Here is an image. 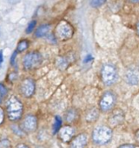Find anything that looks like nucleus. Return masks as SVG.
I'll use <instances>...</instances> for the list:
<instances>
[{
  "label": "nucleus",
  "mask_w": 139,
  "mask_h": 148,
  "mask_svg": "<svg viewBox=\"0 0 139 148\" xmlns=\"http://www.w3.org/2000/svg\"><path fill=\"white\" fill-rule=\"evenodd\" d=\"M6 112L11 121H17L23 114V105L16 97H12L6 103Z\"/></svg>",
  "instance_id": "1"
},
{
  "label": "nucleus",
  "mask_w": 139,
  "mask_h": 148,
  "mask_svg": "<svg viewBox=\"0 0 139 148\" xmlns=\"http://www.w3.org/2000/svg\"><path fill=\"white\" fill-rule=\"evenodd\" d=\"M92 141L97 145H105L112 138V130L106 125H99L92 132Z\"/></svg>",
  "instance_id": "2"
},
{
  "label": "nucleus",
  "mask_w": 139,
  "mask_h": 148,
  "mask_svg": "<svg viewBox=\"0 0 139 148\" xmlns=\"http://www.w3.org/2000/svg\"><path fill=\"white\" fill-rule=\"evenodd\" d=\"M42 61H43V58L39 52L31 51L25 55V57L23 59V64L26 70H32L39 66Z\"/></svg>",
  "instance_id": "3"
},
{
  "label": "nucleus",
  "mask_w": 139,
  "mask_h": 148,
  "mask_svg": "<svg viewBox=\"0 0 139 148\" xmlns=\"http://www.w3.org/2000/svg\"><path fill=\"white\" fill-rule=\"evenodd\" d=\"M102 79L106 86L113 85L117 79V73L116 68L111 64H104L102 69Z\"/></svg>",
  "instance_id": "4"
},
{
  "label": "nucleus",
  "mask_w": 139,
  "mask_h": 148,
  "mask_svg": "<svg viewBox=\"0 0 139 148\" xmlns=\"http://www.w3.org/2000/svg\"><path fill=\"white\" fill-rule=\"evenodd\" d=\"M56 34L61 40H68L73 35V28L68 22L62 21L57 26Z\"/></svg>",
  "instance_id": "5"
},
{
  "label": "nucleus",
  "mask_w": 139,
  "mask_h": 148,
  "mask_svg": "<svg viewBox=\"0 0 139 148\" xmlns=\"http://www.w3.org/2000/svg\"><path fill=\"white\" fill-rule=\"evenodd\" d=\"M115 103H116V96L111 92H107L103 95L100 100L99 103L100 109L103 112H109L113 108Z\"/></svg>",
  "instance_id": "6"
},
{
  "label": "nucleus",
  "mask_w": 139,
  "mask_h": 148,
  "mask_svg": "<svg viewBox=\"0 0 139 148\" xmlns=\"http://www.w3.org/2000/svg\"><path fill=\"white\" fill-rule=\"evenodd\" d=\"M37 128V119L33 115H27L21 123V129L24 132H33Z\"/></svg>",
  "instance_id": "7"
},
{
  "label": "nucleus",
  "mask_w": 139,
  "mask_h": 148,
  "mask_svg": "<svg viewBox=\"0 0 139 148\" xmlns=\"http://www.w3.org/2000/svg\"><path fill=\"white\" fill-rule=\"evenodd\" d=\"M125 79L129 85L135 86L139 83V67L131 66L125 73Z\"/></svg>",
  "instance_id": "8"
},
{
  "label": "nucleus",
  "mask_w": 139,
  "mask_h": 148,
  "mask_svg": "<svg viewBox=\"0 0 139 148\" xmlns=\"http://www.w3.org/2000/svg\"><path fill=\"white\" fill-rule=\"evenodd\" d=\"M74 135H75V129L71 125L63 126L58 130V136L60 139L64 143H68L71 141L73 138Z\"/></svg>",
  "instance_id": "9"
},
{
  "label": "nucleus",
  "mask_w": 139,
  "mask_h": 148,
  "mask_svg": "<svg viewBox=\"0 0 139 148\" xmlns=\"http://www.w3.org/2000/svg\"><path fill=\"white\" fill-rule=\"evenodd\" d=\"M21 92L26 98L31 97L35 92V82L31 79H25L21 85Z\"/></svg>",
  "instance_id": "10"
},
{
  "label": "nucleus",
  "mask_w": 139,
  "mask_h": 148,
  "mask_svg": "<svg viewBox=\"0 0 139 148\" xmlns=\"http://www.w3.org/2000/svg\"><path fill=\"white\" fill-rule=\"evenodd\" d=\"M71 141L70 148H84L88 143V136L86 133H80Z\"/></svg>",
  "instance_id": "11"
},
{
  "label": "nucleus",
  "mask_w": 139,
  "mask_h": 148,
  "mask_svg": "<svg viewBox=\"0 0 139 148\" xmlns=\"http://www.w3.org/2000/svg\"><path fill=\"white\" fill-rule=\"evenodd\" d=\"M124 119V114L121 110H116L112 112L109 119V123L111 126H117L120 125Z\"/></svg>",
  "instance_id": "12"
},
{
  "label": "nucleus",
  "mask_w": 139,
  "mask_h": 148,
  "mask_svg": "<svg viewBox=\"0 0 139 148\" xmlns=\"http://www.w3.org/2000/svg\"><path fill=\"white\" fill-rule=\"evenodd\" d=\"M50 30V25H41V26H39L37 28V30L36 31L35 35H36L37 38L44 37V36H46L49 33Z\"/></svg>",
  "instance_id": "13"
},
{
  "label": "nucleus",
  "mask_w": 139,
  "mask_h": 148,
  "mask_svg": "<svg viewBox=\"0 0 139 148\" xmlns=\"http://www.w3.org/2000/svg\"><path fill=\"white\" fill-rule=\"evenodd\" d=\"M97 118H98V111L96 108L90 110L85 116V119L88 122H94L97 119Z\"/></svg>",
  "instance_id": "14"
},
{
  "label": "nucleus",
  "mask_w": 139,
  "mask_h": 148,
  "mask_svg": "<svg viewBox=\"0 0 139 148\" xmlns=\"http://www.w3.org/2000/svg\"><path fill=\"white\" fill-rule=\"evenodd\" d=\"M77 112L74 110V109H72V110H69L65 115V119L68 121V122H72L76 119L77 118Z\"/></svg>",
  "instance_id": "15"
},
{
  "label": "nucleus",
  "mask_w": 139,
  "mask_h": 148,
  "mask_svg": "<svg viewBox=\"0 0 139 148\" xmlns=\"http://www.w3.org/2000/svg\"><path fill=\"white\" fill-rule=\"evenodd\" d=\"M28 47H29V42H28V40H26V39L25 40H22L18 45L17 51L18 52H22V51H25Z\"/></svg>",
  "instance_id": "16"
},
{
  "label": "nucleus",
  "mask_w": 139,
  "mask_h": 148,
  "mask_svg": "<svg viewBox=\"0 0 139 148\" xmlns=\"http://www.w3.org/2000/svg\"><path fill=\"white\" fill-rule=\"evenodd\" d=\"M61 123H62V120H61V118L59 116H57L55 118V123L53 125V133H57L58 132V130L60 129V126H61Z\"/></svg>",
  "instance_id": "17"
},
{
  "label": "nucleus",
  "mask_w": 139,
  "mask_h": 148,
  "mask_svg": "<svg viewBox=\"0 0 139 148\" xmlns=\"http://www.w3.org/2000/svg\"><path fill=\"white\" fill-rule=\"evenodd\" d=\"M106 0H91V5L92 7H99L101 5H103L104 3H105Z\"/></svg>",
  "instance_id": "18"
},
{
  "label": "nucleus",
  "mask_w": 139,
  "mask_h": 148,
  "mask_svg": "<svg viewBox=\"0 0 139 148\" xmlns=\"http://www.w3.org/2000/svg\"><path fill=\"white\" fill-rule=\"evenodd\" d=\"M36 24H37V23H36L35 20H32L31 22H30V24L28 25V26H27V28H26V32H27V33H31V32H33L35 26H36Z\"/></svg>",
  "instance_id": "19"
},
{
  "label": "nucleus",
  "mask_w": 139,
  "mask_h": 148,
  "mask_svg": "<svg viewBox=\"0 0 139 148\" xmlns=\"http://www.w3.org/2000/svg\"><path fill=\"white\" fill-rule=\"evenodd\" d=\"M7 92H8V91H7L6 87L4 85L0 84V97L1 98L5 97L7 95Z\"/></svg>",
  "instance_id": "20"
},
{
  "label": "nucleus",
  "mask_w": 139,
  "mask_h": 148,
  "mask_svg": "<svg viewBox=\"0 0 139 148\" xmlns=\"http://www.w3.org/2000/svg\"><path fill=\"white\" fill-rule=\"evenodd\" d=\"M17 55H18V51H15V52H13L12 56L11 57V64H12V66H14L15 64H16V63H15V60H16Z\"/></svg>",
  "instance_id": "21"
},
{
  "label": "nucleus",
  "mask_w": 139,
  "mask_h": 148,
  "mask_svg": "<svg viewBox=\"0 0 139 148\" xmlns=\"http://www.w3.org/2000/svg\"><path fill=\"white\" fill-rule=\"evenodd\" d=\"M5 120V112L4 110L0 107V125H1Z\"/></svg>",
  "instance_id": "22"
},
{
  "label": "nucleus",
  "mask_w": 139,
  "mask_h": 148,
  "mask_svg": "<svg viewBox=\"0 0 139 148\" xmlns=\"http://www.w3.org/2000/svg\"><path fill=\"white\" fill-rule=\"evenodd\" d=\"M118 148H135V145H131V144H124L120 145Z\"/></svg>",
  "instance_id": "23"
},
{
  "label": "nucleus",
  "mask_w": 139,
  "mask_h": 148,
  "mask_svg": "<svg viewBox=\"0 0 139 148\" xmlns=\"http://www.w3.org/2000/svg\"><path fill=\"white\" fill-rule=\"evenodd\" d=\"M4 62V55H3V51H0V67H1L2 64Z\"/></svg>",
  "instance_id": "24"
},
{
  "label": "nucleus",
  "mask_w": 139,
  "mask_h": 148,
  "mask_svg": "<svg viewBox=\"0 0 139 148\" xmlns=\"http://www.w3.org/2000/svg\"><path fill=\"white\" fill-rule=\"evenodd\" d=\"M16 148H30L28 145H26L25 144H19V145H18L17 146H16Z\"/></svg>",
  "instance_id": "25"
},
{
  "label": "nucleus",
  "mask_w": 139,
  "mask_h": 148,
  "mask_svg": "<svg viewBox=\"0 0 139 148\" xmlns=\"http://www.w3.org/2000/svg\"><path fill=\"white\" fill-rule=\"evenodd\" d=\"M135 137H136V140L137 144H139V129L136 131V132L135 134Z\"/></svg>",
  "instance_id": "26"
},
{
  "label": "nucleus",
  "mask_w": 139,
  "mask_h": 148,
  "mask_svg": "<svg viewBox=\"0 0 139 148\" xmlns=\"http://www.w3.org/2000/svg\"><path fill=\"white\" fill-rule=\"evenodd\" d=\"M92 59V58H91V56H87V58H85V60H84V62H88L89 60H91Z\"/></svg>",
  "instance_id": "27"
},
{
  "label": "nucleus",
  "mask_w": 139,
  "mask_h": 148,
  "mask_svg": "<svg viewBox=\"0 0 139 148\" xmlns=\"http://www.w3.org/2000/svg\"><path fill=\"white\" fill-rule=\"evenodd\" d=\"M129 2H131V3H139V0H129Z\"/></svg>",
  "instance_id": "28"
},
{
  "label": "nucleus",
  "mask_w": 139,
  "mask_h": 148,
  "mask_svg": "<svg viewBox=\"0 0 139 148\" xmlns=\"http://www.w3.org/2000/svg\"><path fill=\"white\" fill-rule=\"evenodd\" d=\"M136 30H137V33L139 35V22L137 23V25H136Z\"/></svg>",
  "instance_id": "29"
}]
</instances>
